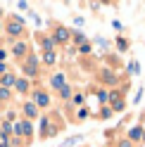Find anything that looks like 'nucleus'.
I'll return each instance as SVG.
<instances>
[{
    "label": "nucleus",
    "instance_id": "f257e3e1",
    "mask_svg": "<svg viewBox=\"0 0 145 147\" xmlns=\"http://www.w3.org/2000/svg\"><path fill=\"white\" fill-rule=\"evenodd\" d=\"M7 31H10V36H19V33L24 31V24H22L19 17H17V19H12L10 24H7Z\"/></svg>",
    "mask_w": 145,
    "mask_h": 147
},
{
    "label": "nucleus",
    "instance_id": "f03ea898",
    "mask_svg": "<svg viewBox=\"0 0 145 147\" xmlns=\"http://www.w3.org/2000/svg\"><path fill=\"white\" fill-rule=\"evenodd\" d=\"M12 128H14V133H17V135H31V131H33L29 121H19V123L12 126Z\"/></svg>",
    "mask_w": 145,
    "mask_h": 147
},
{
    "label": "nucleus",
    "instance_id": "7ed1b4c3",
    "mask_svg": "<svg viewBox=\"0 0 145 147\" xmlns=\"http://www.w3.org/2000/svg\"><path fill=\"white\" fill-rule=\"evenodd\" d=\"M69 36H71V31H69V29H62V26H60V29L55 31V40H62V43H64V40H69Z\"/></svg>",
    "mask_w": 145,
    "mask_h": 147
},
{
    "label": "nucleus",
    "instance_id": "20e7f679",
    "mask_svg": "<svg viewBox=\"0 0 145 147\" xmlns=\"http://www.w3.org/2000/svg\"><path fill=\"white\" fill-rule=\"evenodd\" d=\"M64 86H67V83H64V76H62V74H55V76H52V88H55V90H62Z\"/></svg>",
    "mask_w": 145,
    "mask_h": 147
},
{
    "label": "nucleus",
    "instance_id": "39448f33",
    "mask_svg": "<svg viewBox=\"0 0 145 147\" xmlns=\"http://www.w3.org/2000/svg\"><path fill=\"white\" fill-rule=\"evenodd\" d=\"M36 105H38V107H48L50 105V97L45 93H36Z\"/></svg>",
    "mask_w": 145,
    "mask_h": 147
},
{
    "label": "nucleus",
    "instance_id": "423d86ee",
    "mask_svg": "<svg viewBox=\"0 0 145 147\" xmlns=\"http://www.w3.org/2000/svg\"><path fill=\"white\" fill-rule=\"evenodd\" d=\"M14 86H17V90H19V93H26V90H29V81H26V78H17Z\"/></svg>",
    "mask_w": 145,
    "mask_h": 147
},
{
    "label": "nucleus",
    "instance_id": "0eeeda50",
    "mask_svg": "<svg viewBox=\"0 0 145 147\" xmlns=\"http://www.w3.org/2000/svg\"><path fill=\"white\" fill-rule=\"evenodd\" d=\"M129 138H131V140H140V138H143V131H140V128H131Z\"/></svg>",
    "mask_w": 145,
    "mask_h": 147
},
{
    "label": "nucleus",
    "instance_id": "6e6552de",
    "mask_svg": "<svg viewBox=\"0 0 145 147\" xmlns=\"http://www.w3.org/2000/svg\"><path fill=\"white\" fill-rule=\"evenodd\" d=\"M41 43H43V48H45V52H52V45H55V40H52V38H43Z\"/></svg>",
    "mask_w": 145,
    "mask_h": 147
},
{
    "label": "nucleus",
    "instance_id": "1a4fd4ad",
    "mask_svg": "<svg viewBox=\"0 0 145 147\" xmlns=\"http://www.w3.org/2000/svg\"><path fill=\"white\" fill-rule=\"evenodd\" d=\"M81 138H83V135H74V138H67V140H64V147H71V145L81 142Z\"/></svg>",
    "mask_w": 145,
    "mask_h": 147
},
{
    "label": "nucleus",
    "instance_id": "9d476101",
    "mask_svg": "<svg viewBox=\"0 0 145 147\" xmlns=\"http://www.w3.org/2000/svg\"><path fill=\"white\" fill-rule=\"evenodd\" d=\"M112 97H114L112 109H114V112H121V109H124V102H121V100H117V95H112Z\"/></svg>",
    "mask_w": 145,
    "mask_h": 147
},
{
    "label": "nucleus",
    "instance_id": "9b49d317",
    "mask_svg": "<svg viewBox=\"0 0 145 147\" xmlns=\"http://www.w3.org/2000/svg\"><path fill=\"white\" fill-rule=\"evenodd\" d=\"M3 86H14V76L12 74H5L3 76Z\"/></svg>",
    "mask_w": 145,
    "mask_h": 147
},
{
    "label": "nucleus",
    "instance_id": "f8f14e48",
    "mask_svg": "<svg viewBox=\"0 0 145 147\" xmlns=\"http://www.w3.org/2000/svg\"><path fill=\"white\" fill-rule=\"evenodd\" d=\"M43 62L45 64H52V62H55V52H45L43 55Z\"/></svg>",
    "mask_w": 145,
    "mask_h": 147
},
{
    "label": "nucleus",
    "instance_id": "ddd939ff",
    "mask_svg": "<svg viewBox=\"0 0 145 147\" xmlns=\"http://www.w3.org/2000/svg\"><path fill=\"white\" fill-rule=\"evenodd\" d=\"M24 52H26V45L24 43H17L14 45V55H24Z\"/></svg>",
    "mask_w": 145,
    "mask_h": 147
},
{
    "label": "nucleus",
    "instance_id": "4468645a",
    "mask_svg": "<svg viewBox=\"0 0 145 147\" xmlns=\"http://www.w3.org/2000/svg\"><path fill=\"white\" fill-rule=\"evenodd\" d=\"M129 71H131V74H138V71H140V64H138V62H131V64H129Z\"/></svg>",
    "mask_w": 145,
    "mask_h": 147
},
{
    "label": "nucleus",
    "instance_id": "2eb2a0df",
    "mask_svg": "<svg viewBox=\"0 0 145 147\" xmlns=\"http://www.w3.org/2000/svg\"><path fill=\"white\" fill-rule=\"evenodd\" d=\"M117 45H119V52H124L126 48H129V40H124V38H119V40H117Z\"/></svg>",
    "mask_w": 145,
    "mask_h": 147
},
{
    "label": "nucleus",
    "instance_id": "dca6fc26",
    "mask_svg": "<svg viewBox=\"0 0 145 147\" xmlns=\"http://www.w3.org/2000/svg\"><path fill=\"white\" fill-rule=\"evenodd\" d=\"M26 114H29V116H36V105H33V102L26 105Z\"/></svg>",
    "mask_w": 145,
    "mask_h": 147
},
{
    "label": "nucleus",
    "instance_id": "f3484780",
    "mask_svg": "<svg viewBox=\"0 0 145 147\" xmlns=\"http://www.w3.org/2000/svg\"><path fill=\"white\" fill-rule=\"evenodd\" d=\"M60 95H62V97H69V95H71V88H69V86H64V88L60 90Z\"/></svg>",
    "mask_w": 145,
    "mask_h": 147
},
{
    "label": "nucleus",
    "instance_id": "a211bd4d",
    "mask_svg": "<svg viewBox=\"0 0 145 147\" xmlns=\"http://www.w3.org/2000/svg\"><path fill=\"white\" fill-rule=\"evenodd\" d=\"M79 52H83V55H88V52H90V45H88V43H83V45H81V48H79Z\"/></svg>",
    "mask_w": 145,
    "mask_h": 147
},
{
    "label": "nucleus",
    "instance_id": "6ab92c4d",
    "mask_svg": "<svg viewBox=\"0 0 145 147\" xmlns=\"http://www.w3.org/2000/svg\"><path fill=\"white\" fill-rule=\"evenodd\" d=\"M10 97V93H7V88H0V100H7Z\"/></svg>",
    "mask_w": 145,
    "mask_h": 147
},
{
    "label": "nucleus",
    "instance_id": "aec40b11",
    "mask_svg": "<svg viewBox=\"0 0 145 147\" xmlns=\"http://www.w3.org/2000/svg\"><path fill=\"white\" fill-rule=\"evenodd\" d=\"M74 40H76V43H83L86 36H83V33H74Z\"/></svg>",
    "mask_w": 145,
    "mask_h": 147
},
{
    "label": "nucleus",
    "instance_id": "412c9836",
    "mask_svg": "<svg viewBox=\"0 0 145 147\" xmlns=\"http://www.w3.org/2000/svg\"><path fill=\"white\" fill-rule=\"evenodd\" d=\"M98 100H100V102H107V93H105V90H100V93H98Z\"/></svg>",
    "mask_w": 145,
    "mask_h": 147
},
{
    "label": "nucleus",
    "instance_id": "4be33fe9",
    "mask_svg": "<svg viewBox=\"0 0 145 147\" xmlns=\"http://www.w3.org/2000/svg\"><path fill=\"white\" fill-rule=\"evenodd\" d=\"M119 147H131V140H121V142H119Z\"/></svg>",
    "mask_w": 145,
    "mask_h": 147
},
{
    "label": "nucleus",
    "instance_id": "5701e85b",
    "mask_svg": "<svg viewBox=\"0 0 145 147\" xmlns=\"http://www.w3.org/2000/svg\"><path fill=\"white\" fill-rule=\"evenodd\" d=\"M0 147H10V142H7V140H3V145H0Z\"/></svg>",
    "mask_w": 145,
    "mask_h": 147
},
{
    "label": "nucleus",
    "instance_id": "b1692460",
    "mask_svg": "<svg viewBox=\"0 0 145 147\" xmlns=\"http://www.w3.org/2000/svg\"><path fill=\"white\" fill-rule=\"evenodd\" d=\"M3 71H5V64H3V62H0V74H3Z\"/></svg>",
    "mask_w": 145,
    "mask_h": 147
},
{
    "label": "nucleus",
    "instance_id": "393cba45",
    "mask_svg": "<svg viewBox=\"0 0 145 147\" xmlns=\"http://www.w3.org/2000/svg\"><path fill=\"white\" fill-rule=\"evenodd\" d=\"M143 140H145V135H143Z\"/></svg>",
    "mask_w": 145,
    "mask_h": 147
}]
</instances>
